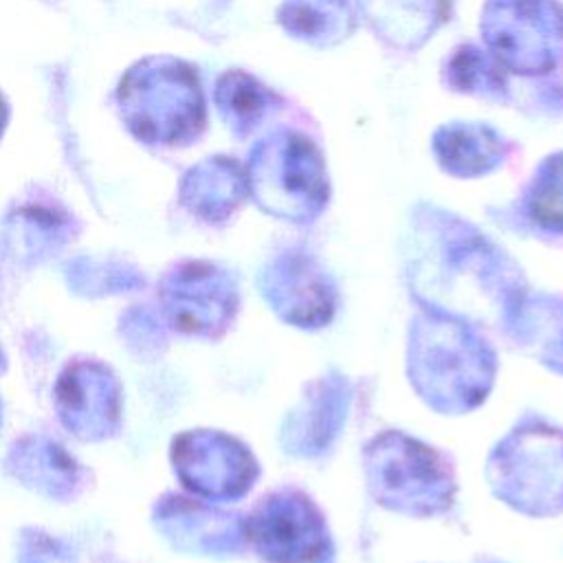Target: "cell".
Masks as SVG:
<instances>
[{"label": "cell", "mask_w": 563, "mask_h": 563, "mask_svg": "<svg viewBox=\"0 0 563 563\" xmlns=\"http://www.w3.org/2000/svg\"><path fill=\"white\" fill-rule=\"evenodd\" d=\"M191 176L196 183V196L213 209L231 207L242 198L244 178L240 167L231 161H209L207 165H200Z\"/></svg>", "instance_id": "9c48e42d"}, {"label": "cell", "mask_w": 563, "mask_h": 563, "mask_svg": "<svg viewBox=\"0 0 563 563\" xmlns=\"http://www.w3.org/2000/svg\"><path fill=\"white\" fill-rule=\"evenodd\" d=\"M435 150L449 172L479 174L501 158V141L484 125H449L435 136Z\"/></svg>", "instance_id": "8992f818"}, {"label": "cell", "mask_w": 563, "mask_h": 563, "mask_svg": "<svg viewBox=\"0 0 563 563\" xmlns=\"http://www.w3.org/2000/svg\"><path fill=\"white\" fill-rule=\"evenodd\" d=\"M530 211L539 224L563 231V154L541 167L534 180Z\"/></svg>", "instance_id": "30bf717a"}, {"label": "cell", "mask_w": 563, "mask_h": 563, "mask_svg": "<svg viewBox=\"0 0 563 563\" xmlns=\"http://www.w3.org/2000/svg\"><path fill=\"white\" fill-rule=\"evenodd\" d=\"M482 31L515 73H545L563 57V9L554 0H490Z\"/></svg>", "instance_id": "3957f363"}, {"label": "cell", "mask_w": 563, "mask_h": 563, "mask_svg": "<svg viewBox=\"0 0 563 563\" xmlns=\"http://www.w3.org/2000/svg\"><path fill=\"white\" fill-rule=\"evenodd\" d=\"M2 119H4V108H2V99H0V128H2Z\"/></svg>", "instance_id": "7c38bea8"}, {"label": "cell", "mask_w": 563, "mask_h": 563, "mask_svg": "<svg viewBox=\"0 0 563 563\" xmlns=\"http://www.w3.org/2000/svg\"><path fill=\"white\" fill-rule=\"evenodd\" d=\"M255 541L275 563H312L325 550V532L308 501L271 499L255 519Z\"/></svg>", "instance_id": "277c9868"}, {"label": "cell", "mask_w": 563, "mask_h": 563, "mask_svg": "<svg viewBox=\"0 0 563 563\" xmlns=\"http://www.w3.org/2000/svg\"><path fill=\"white\" fill-rule=\"evenodd\" d=\"M497 68L490 66V62L479 55L475 48H464L451 64V77L462 90H479L490 92L504 86V79L495 73Z\"/></svg>", "instance_id": "8fae6325"}, {"label": "cell", "mask_w": 563, "mask_h": 563, "mask_svg": "<svg viewBox=\"0 0 563 563\" xmlns=\"http://www.w3.org/2000/svg\"><path fill=\"white\" fill-rule=\"evenodd\" d=\"M125 117L139 136L174 143L202 125V95L196 75L178 62L139 66L121 86Z\"/></svg>", "instance_id": "6da1fadb"}, {"label": "cell", "mask_w": 563, "mask_h": 563, "mask_svg": "<svg viewBox=\"0 0 563 563\" xmlns=\"http://www.w3.org/2000/svg\"><path fill=\"white\" fill-rule=\"evenodd\" d=\"M216 99L229 125L240 134L255 128L275 101L273 92L244 73H227L218 81Z\"/></svg>", "instance_id": "ba28073f"}, {"label": "cell", "mask_w": 563, "mask_h": 563, "mask_svg": "<svg viewBox=\"0 0 563 563\" xmlns=\"http://www.w3.org/2000/svg\"><path fill=\"white\" fill-rule=\"evenodd\" d=\"M279 20L297 37L317 44H332L345 37L352 26L345 0H286Z\"/></svg>", "instance_id": "52a82bcc"}, {"label": "cell", "mask_w": 563, "mask_h": 563, "mask_svg": "<svg viewBox=\"0 0 563 563\" xmlns=\"http://www.w3.org/2000/svg\"><path fill=\"white\" fill-rule=\"evenodd\" d=\"M451 0H361L374 29L400 46H416L444 20Z\"/></svg>", "instance_id": "5b68a950"}, {"label": "cell", "mask_w": 563, "mask_h": 563, "mask_svg": "<svg viewBox=\"0 0 563 563\" xmlns=\"http://www.w3.org/2000/svg\"><path fill=\"white\" fill-rule=\"evenodd\" d=\"M251 187L262 207L286 218H310L328 196L317 147L292 132L260 143L251 158Z\"/></svg>", "instance_id": "7a4b0ae2"}]
</instances>
